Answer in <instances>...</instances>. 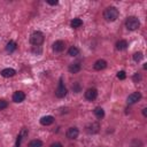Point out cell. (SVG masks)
<instances>
[{"label":"cell","mask_w":147,"mask_h":147,"mask_svg":"<svg viewBox=\"0 0 147 147\" xmlns=\"http://www.w3.org/2000/svg\"><path fill=\"white\" fill-rule=\"evenodd\" d=\"M117 78L118 79H121V80H123V79H125L126 78V74H125V71H118L117 72Z\"/></svg>","instance_id":"obj_24"},{"label":"cell","mask_w":147,"mask_h":147,"mask_svg":"<svg viewBox=\"0 0 147 147\" xmlns=\"http://www.w3.org/2000/svg\"><path fill=\"white\" fill-rule=\"evenodd\" d=\"M119 15V11L116 7L114 6H110V7H107L103 11V18L107 21V22H114L117 20Z\"/></svg>","instance_id":"obj_1"},{"label":"cell","mask_w":147,"mask_h":147,"mask_svg":"<svg viewBox=\"0 0 147 147\" xmlns=\"http://www.w3.org/2000/svg\"><path fill=\"white\" fill-rule=\"evenodd\" d=\"M52 48H53V51H54L55 53H61V52L64 51L65 44H64V41H62V40H56V41L53 44Z\"/></svg>","instance_id":"obj_7"},{"label":"cell","mask_w":147,"mask_h":147,"mask_svg":"<svg viewBox=\"0 0 147 147\" xmlns=\"http://www.w3.org/2000/svg\"><path fill=\"white\" fill-rule=\"evenodd\" d=\"M16 48H17V45L14 40H9V42L6 45V51L9 53H13L14 51H16Z\"/></svg>","instance_id":"obj_17"},{"label":"cell","mask_w":147,"mask_h":147,"mask_svg":"<svg viewBox=\"0 0 147 147\" xmlns=\"http://www.w3.org/2000/svg\"><path fill=\"white\" fill-rule=\"evenodd\" d=\"M49 147H63V146H62V144H60V142H54V144H52Z\"/></svg>","instance_id":"obj_28"},{"label":"cell","mask_w":147,"mask_h":147,"mask_svg":"<svg viewBox=\"0 0 147 147\" xmlns=\"http://www.w3.org/2000/svg\"><path fill=\"white\" fill-rule=\"evenodd\" d=\"M28 147H42V141L39 139H33L29 142Z\"/></svg>","instance_id":"obj_19"},{"label":"cell","mask_w":147,"mask_h":147,"mask_svg":"<svg viewBox=\"0 0 147 147\" xmlns=\"http://www.w3.org/2000/svg\"><path fill=\"white\" fill-rule=\"evenodd\" d=\"M28 133H29V132H28V129L23 127L22 131L20 132V134L17 136V140H16V146H15V147H20V146H21V141H22V139H24V137H26Z\"/></svg>","instance_id":"obj_15"},{"label":"cell","mask_w":147,"mask_h":147,"mask_svg":"<svg viewBox=\"0 0 147 147\" xmlns=\"http://www.w3.org/2000/svg\"><path fill=\"white\" fill-rule=\"evenodd\" d=\"M116 48H117L118 51H124V49H126V48H127V41L124 40V39L118 40V41L116 42Z\"/></svg>","instance_id":"obj_16"},{"label":"cell","mask_w":147,"mask_h":147,"mask_svg":"<svg viewBox=\"0 0 147 147\" xmlns=\"http://www.w3.org/2000/svg\"><path fill=\"white\" fill-rule=\"evenodd\" d=\"M70 25H71V28H74V29H78V28H80V26L83 25V21H82L80 18H74V20L71 21Z\"/></svg>","instance_id":"obj_18"},{"label":"cell","mask_w":147,"mask_h":147,"mask_svg":"<svg viewBox=\"0 0 147 147\" xmlns=\"http://www.w3.org/2000/svg\"><path fill=\"white\" fill-rule=\"evenodd\" d=\"M47 3L51 5V6H55V5L59 3V1L57 0H47Z\"/></svg>","instance_id":"obj_26"},{"label":"cell","mask_w":147,"mask_h":147,"mask_svg":"<svg viewBox=\"0 0 147 147\" xmlns=\"http://www.w3.org/2000/svg\"><path fill=\"white\" fill-rule=\"evenodd\" d=\"M99 130H100V124H99L98 122H92L91 124H88V125L86 126V131H87V133H90V134L98 133Z\"/></svg>","instance_id":"obj_6"},{"label":"cell","mask_w":147,"mask_h":147,"mask_svg":"<svg viewBox=\"0 0 147 147\" xmlns=\"http://www.w3.org/2000/svg\"><path fill=\"white\" fill-rule=\"evenodd\" d=\"M72 91L76 92V93L80 92V85H79V83H75V84L72 85Z\"/></svg>","instance_id":"obj_25"},{"label":"cell","mask_w":147,"mask_h":147,"mask_svg":"<svg viewBox=\"0 0 147 147\" xmlns=\"http://www.w3.org/2000/svg\"><path fill=\"white\" fill-rule=\"evenodd\" d=\"M68 54L70 56H77V55H79V49L76 46H71L69 48V51H68Z\"/></svg>","instance_id":"obj_21"},{"label":"cell","mask_w":147,"mask_h":147,"mask_svg":"<svg viewBox=\"0 0 147 147\" xmlns=\"http://www.w3.org/2000/svg\"><path fill=\"white\" fill-rule=\"evenodd\" d=\"M142 57H144V54H142L141 52H136V53L133 54V60H134L136 62L141 61V60H142Z\"/></svg>","instance_id":"obj_22"},{"label":"cell","mask_w":147,"mask_h":147,"mask_svg":"<svg viewBox=\"0 0 147 147\" xmlns=\"http://www.w3.org/2000/svg\"><path fill=\"white\" fill-rule=\"evenodd\" d=\"M140 99H141V93H140V92H133V93H131V94L127 96V103L133 105V103L138 102Z\"/></svg>","instance_id":"obj_8"},{"label":"cell","mask_w":147,"mask_h":147,"mask_svg":"<svg viewBox=\"0 0 147 147\" xmlns=\"http://www.w3.org/2000/svg\"><path fill=\"white\" fill-rule=\"evenodd\" d=\"M94 115L96 116V118H103L105 111H103V109H102L101 107H96V108L94 109Z\"/></svg>","instance_id":"obj_20"},{"label":"cell","mask_w":147,"mask_h":147,"mask_svg":"<svg viewBox=\"0 0 147 147\" xmlns=\"http://www.w3.org/2000/svg\"><path fill=\"white\" fill-rule=\"evenodd\" d=\"M7 107H8V102L6 100H3V99H0V110L6 109Z\"/></svg>","instance_id":"obj_23"},{"label":"cell","mask_w":147,"mask_h":147,"mask_svg":"<svg viewBox=\"0 0 147 147\" xmlns=\"http://www.w3.org/2000/svg\"><path fill=\"white\" fill-rule=\"evenodd\" d=\"M78 134H79V130L77 127H75V126L69 127L67 130V133H65L67 138H69V139H76L78 137Z\"/></svg>","instance_id":"obj_9"},{"label":"cell","mask_w":147,"mask_h":147,"mask_svg":"<svg viewBox=\"0 0 147 147\" xmlns=\"http://www.w3.org/2000/svg\"><path fill=\"white\" fill-rule=\"evenodd\" d=\"M107 67V62L105 61V60H98V61H95V63H94V65H93V68L96 70V71H100V70H103L105 68Z\"/></svg>","instance_id":"obj_12"},{"label":"cell","mask_w":147,"mask_h":147,"mask_svg":"<svg viewBox=\"0 0 147 147\" xmlns=\"http://www.w3.org/2000/svg\"><path fill=\"white\" fill-rule=\"evenodd\" d=\"M125 26H126L127 30L134 31V30H137L140 26V21L136 16H129L126 18V21H125Z\"/></svg>","instance_id":"obj_2"},{"label":"cell","mask_w":147,"mask_h":147,"mask_svg":"<svg viewBox=\"0 0 147 147\" xmlns=\"http://www.w3.org/2000/svg\"><path fill=\"white\" fill-rule=\"evenodd\" d=\"M24 99H25V94H24V92H22V91H16V92L13 94V101L16 102V103L23 102Z\"/></svg>","instance_id":"obj_10"},{"label":"cell","mask_w":147,"mask_h":147,"mask_svg":"<svg viewBox=\"0 0 147 147\" xmlns=\"http://www.w3.org/2000/svg\"><path fill=\"white\" fill-rule=\"evenodd\" d=\"M53 122H54V117L51 115H46V116H42L40 118V124L44 126H48V125L53 124Z\"/></svg>","instance_id":"obj_11"},{"label":"cell","mask_w":147,"mask_h":147,"mask_svg":"<svg viewBox=\"0 0 147 147\" xmlns=\"http://www.w3.org/2000/svg\"><path fill=\"white\" fill-rule=\"evenodd\" d=\"M30 42L33 46H40L44 42V34L40 31H34L30 36Z\"/></svg>","instance_id":"obj_3"},{"label":"cell","mask_w":147,"mask_h":147,"mask_svg":"<svg viewBox=\"0 0 147 147\" xmlns=\"http://www.w3.org/2000/svg\"><path fill=\"white\" fill-rule=\"evenodd\" d=\"M15 74H16V71H15V69H13V68H6V69H3V70L1 71V76L5 77V78L13 77V76H15Z\"/></svg>","instance_id":"obj_14"},{"label":"cell","mask_w":147,"mask_h":147,"mask_svg":"<svg viewBox=\"0 0 147 147\" xmlns=\"http://www.w3.org/2000/svg\"><path fill=\"white\" fill-rule=\"evenodd\" d=\"M139 79H140V75H139L138 72H137V74H134V76H133V82H136V83H137Z\"/></svg>","instance_id":"obj_27"},{"label":"cell","mask_w":147,"mask_h":147,"mask_svg":"<svg viewBox=\"0 0 147 147\" xmlns=\"http://www.w3.org/2000/svg\"><path fill=\"white\" fill-rule=\"evenodd\" d=\"M96 96H98V91H96V88L92 87V88L86 90V92H85V99H86V100L93 101V100L96 99Z\"/></svg>","instance_id":"obj_5"},{"label":"cell","mask_w":147,"mask_h":147,"mask_svg":"<svg viewBox=\"0 0 147 147\" xmlns=\"http://www.w3.org/2000/svg\"><path fill=\"white\" fill-rule=\"evenodd\" d=\"M67 93H68V91H67L65 86L63 85V82H62V78H61L60 79V83H59V86L55 90V95H56V98L62 99V98H64L67 95Z\"/></svg>","instance_id":"obj_4"},{"label":"cell","mask_w":147,"mask_h":147,"mask_svg":"<svg viewBox=\"0 0 147 147\" xmlns=\"http://www.w3.org/2000/svg\"><path fill=\"white\" fill-rule=\"evenodd\" d=\"M142 115H144L145 117H147V108H144V109H142Z\"/></svg>","instance_id":"obj_29"},{"label":"cell","mask_w":147,"mask_h":147,"mask_svg":"<svg viewBox=\"0 0 147 147\" xmlns=\"http://www.w3.org/2000/svg\"><path fill=\"white\" fill-rule=\"evenodd\" d=\"M69 71L71 72V74H77V72H79L80 71V69H82V64L79 63V62H74V63H71L70 65H69Z\"/></svg>","instance_id":"obj_13"}]
</instances>
